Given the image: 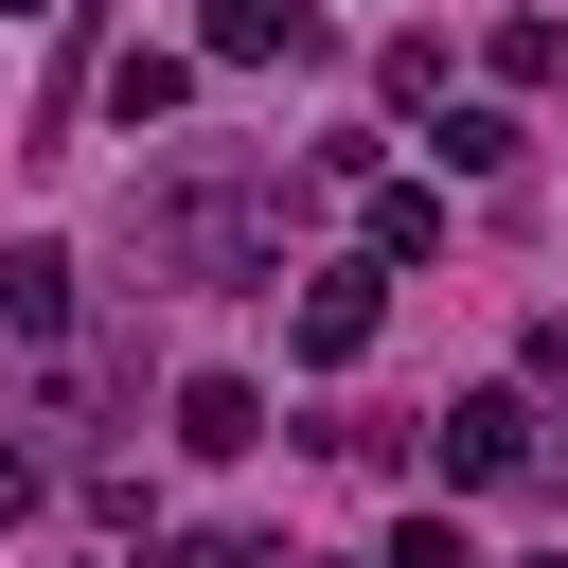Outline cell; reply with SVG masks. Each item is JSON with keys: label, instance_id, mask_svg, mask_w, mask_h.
<instances>
[{"label": "cell", "instance_id": "52a82bcc", "mask_svg": "<svg viewBox=\"0 0 568 568\" xmlns=\"http://www.w3.org/2000/svg\"><path fill=\"white\" fill-rule=\"evenodd\" d=\"M373 248H390V266L444 248V195H426V178H373Z\"/></svg>", "mask_w": 568, "mask_h": 568}, {"label": "cell", "instance_id": "7a4b0ae2", "mask_svg": "<svg viewBox=\"0 0 568 568\" xmlns=\"http://www.w3.org/2000/svg\"><path fill=\"white\" fill-rule=\"evenodd\" d=\"M515 462H532V408H515V390H462V408H444V479H462V497H497Z\"/></svg>", "mask_w": 568, "mask_h": 568}, {"label": "cell", "instance_id": "30bf717a", "mask_svg": "<svg viewBox=\"0 0 568 568\" xmlns=\"http://www.w3.org/2000/svg\"><path fill=\"white\" fill-rule=\"evenodd\" d=\"M550 568H568V550H550Z\"/></svg>", "mask_w": 568, "mask_h": 568}, {"label": "cell", "instance_id": "6da1fadb", "mask_svg": "<svg viewBox=\"0 0 568 568\" xmlns=\"http://www.w3.org/2000/svg\"><path fill=\"white\" fill-rule=\"evenodd\" d=\"M142 248H160L178 284H231V266L284 248V178H178V195L142 213Z\"/></svg>", "mask_w": 568, "mask_h": 568}, {"label": "cell", "instance_id": "277c9868", "mask_svg": "<svg viewBox=\"0 0 568 568\" xmlns=\"http://www.w3.org/2000/svg\"><path fill=\"white\" fill-rule=\"evenodd\" d=\"M302 355H320V373L373 355V266H320V284H302Z\"/></svg>", "mask_w": 568, "mask_h": 568}, {"label": "cell", "instance_id": "5b68a950", "mask_svg": "<svg viewBox=\"0 0 568 568\" xmlns=\"http://www.w3.org/2000/svg\"><path fill=\"white\" fill-rule=\"evenodd\" d=\"M0 320L18 337H71V248H0Z\"/></svg>", "mask_w": 568, "mask_h": 568}, {"label": "cell", "instance_id": "9c48e42d", "mask_svg": "<svg viewBox=\"0 0 568 568\" xmlns=\"http://www.w3.org/2000/svg\"><path fill=\"white\" fill-rule=\"evenodd\" d=\"M0 18H36V0H0Z\"/></svg>", "mask_w": 568, "mask_h": 568}, {"label": "cell", "instance_id": "ba28073f", "mask_svg": "<svg viewBox=\"0 0 568 568\" xmlns=\"http://www.w3.org/2000/svg\"><path fill=\"white\" fill-rule=\"evenodd\" d=\"M390 568H479V550H462V515H408V532H390Z\"/></svg>", "mask_w": 568, "mask_h": 568}, {"label": "cell", "instance_id": "3957f363", "mask_svg": "<svg viewBox=\"0 0 568 568\" xmlns=\"http://www.w3.org/2000/svg\"><path fill=\"white\" fill-rule=\"evenodd\" d=\"M178 444H195V462H248V444H266V390H248V373H195V390H178Z\"/></svg>", "mask_w": 568, "mask_h": 568}, {"label": "cell", "instance_id": "8992f818", "mask_svg": "<svg viewBox=\"0 0 568 568\" xmlns=\"http://www.w3.org/2000/svg\"><path fill=\"white\" fill-rule=\"evenodd\" d=\"M178 106H195L178 53H124V71H106V124H178Z\"/></svg>", "mask_w": 568, "mask_h": 568}]
</instances>
